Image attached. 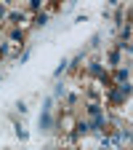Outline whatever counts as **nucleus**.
<instances>
[{
  "label": "nucleus",
  "instance_id": "obj_1",
  "mask_svg": "<svg viewBox=\"0 0 133 150\" xmlns=\"http://www.w3.org/2000/svg\"><path fill=\"white\" fill-rule=\"evenodd\" d=\"M109 97H112V102H123V99H128V97H130V83H128V81L120 83L117 88H112Z\"/></svg>",
  "mask_w": 133,
  "mask_h": 150
},
{
  "label": "nucleus",
  "instance_id": "obj_2",
  "mask_svg": "<svg viewBox=\"0 0 133 150\" xmlns=\"http://www.w3.org/2000/svg\"><path fill=\"white\" fill-rule=\"evenodd\" d=\"M101 126H104V115H101V112H96V115H93V121L88 123V129H91V131H99Z\"/></svg>",
  "mask_w": 133,
  "mask_h": 150
},
{
  "label": "nucleus",
  "instance_id": "obj_3",
  "mask_svg": "<svg viewBox=\"0 0 133 150\" xmlns=\"http://www.w3.org/2000/svg\"><path fill=\"white\" fill-rule=\"evenodd\" d=\"M51 126H53V121H51V112H48V110H43V115H40V129H43V131H48Z\"/></svg>",
  "mask_w": 133,
  "mask_h": 150
},
{
  "label": "nucleus",
  "instance_id": "obj_4",
  "mask_svg": "<svg viewBox=\"0 0 133 150\" xmlns=\"http://www.w3.org/2000/svg\"><path fill=\"white\" fill-rule=\"evenodd\" d=\"M91 72H93V75H99L101 81H107V75H104V67H101V62H91Z\"/></svg>",
  "mask_w": 133,
  "mask_h": 150
},
{
  "label": "nucleus",
  "instance_id": "obj_5",
  "mask_svg": "<svg viewBox=\"0 0 133 150\" xmlns=\"http://www.w3.org/2000/svg\"><path fill=\"white\" fill-rule=\"evenodd\" d=\"M35 24H37V27H45V24H48V13H37V16H35Z\"/></svg>",
  "mask_w": 133,
  "mask_h": 150
},
{
  "label": "nucleus",
  "instance_id": "obj_6",
  "mask_svg": "<svg viewBox=\"0 0 133 150\" xmlns=\"http://www.w3.org/2000/svg\"><path fill=\"white\" fill-rule=\"evenodd\" d=\"M85 131H91V129H88V123L83 121V123H77V129H75V137H80V134H85Z\"/></svg>",
  "mask_w": 133,
  "mask_h": 150
},
{
  "label": "nucleus",
  "instance_id": "obj_7",
  "mask_svg": "<svg viewBox=\"0 0 133 150\" xmlns=\"http://www.w3.org/2000/svg\"><path fill=\"white\" fill-rule=\"evenodd\" d=\"M8 19H11L13 24H19V22H24V13H19V11H13V13L8 16Z\"/></svg>",
  "mask_w": 133,
  "mask_h": 150
},
{
  "label": "nucleus",
  "instance_id": "obj_8",
  "mask_svg": "<svg viewBox=\"0 0 133 150\" xmlns=\"http://www.w3.org/2000/svg\"><path fill=\"white\" fill-rule=\"evenodd\" d=\"M67 67H69V62H64V59H61V64H59V67H56V72H53V75H56V78H59V75H61V72H64Z\"/></svg>",
  "mask_w": 133,
  "mask_h": 150
},
{
  "label": "nucleus",
  "instance_id": "obj_9",
  "mask_svg": "<svg viewBox=\"0 0 133 150\" xmlns=\"http://www.w3.org/2000/svg\"><path fill=\"white\" fill-rule=\"evenodd\" d=\"M117 81H120V83L128 81V70H117Z\"/></svg>",
  "mask_w": 133,
  "mask_h": 150
},
{
  "label": "nucleus",
  "instance_id": "obj_10",
  "mask_svg": "<svg viewBox=\"0 0 133 150\" xmlns=\"http://www.w3.org/2000/svg\"><path fill=\"white\" fill-rule=\"evenodd\" d=\"M109 62L117 64V62H120V51H112V54H109Z\"/></svg>",
  "mask_w": 133,
  "mask_h": 150
},
{
  "label": "nucleus",
  "instance_id": "obj_11",
  "mask_svg": "<svg viewBox=\"0 0 133 150\" xmlns=\"http://www.w3.org/2000/svg\"><path fill=\"white\" fill-rule=\"evenodd\" d=\"M11 40H19V43H22V30H13L11 32Z\"/></svg>",
  "mask_w": 133,
  "mask_h": 150
},
{
  "label": "nucleus",
  "instance_id": "obj_12",
  "mask_svg": "<svg viewBox=\"0 0 133 150\" xmlns=\"http://www.w3.org/2000/svg\"><path fill=\"white\" fill-rule=\"evenodd\" d=\"M88 112H91V115H96V112H101V107H99V105H91V107H88Z\"/></svg>",
  "mask_w": 133,
  "mask_h": 150
},
{
  "label": "nucleus",
  "instance_id": "obj_13",
  "mask_svg": "<svg viewBox=\"0 0 133 150\" xmlns=\"http://www.w3.org/2000/svg\"><path fill=\"white\" fill-rule=\"evenodd\" d=\"M29 8H35V11H37V8H40V0H29Z\"/></svg>",
  "mask_w": 133,
  "mask_h": 150
},
{
  "label": "nucleus",
  "instance_id": "obj_14",
  "mask_svg": "<svg viewBox=\"0 0 133 150\" xmlns=\"http://www.w3.org/2000/svg\"><path fill=\"white\" fill-rule=\"evenodd\" d=\"M3 16H6V8H3V6H0V19H3Z\"/></svg>",
  "mask_w": 133,
  "mask_h": 150
}]
</instances>
